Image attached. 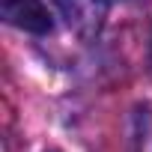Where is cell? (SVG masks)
Returning a JSON list of instances; mask_svg holds the SVG:
<instances>
[{
    "instance_id": "1",
    "label": "cell",
    "mask_w": 152,
    "mask_h": 152,
    "mask_svg": "<svg viewBox=\"0 0 152 152\" xmlns=\"http://www.w3.org/2000/svg\"><path fill=\"white\" fill-rule=\"evenodd\" d=\"M66 24L81 33V36H96L107 18V0H54Z\"/></svg>"
},
{
    "instance_id": "2",
    "label": "cell",
    "mask_w": 152,
    "mask_h": 152,
    "mask_svg": "<svg viewBox=\"0 0 152 152\" xmlns=\"http://www.w3.org/2000/svg\"><path fill=\"white\" fill-rule=\"evenodd\" d=\"M3 18L24 33H51V15L42 6V0H3Z\"/></svg>"
}]
</instances>
